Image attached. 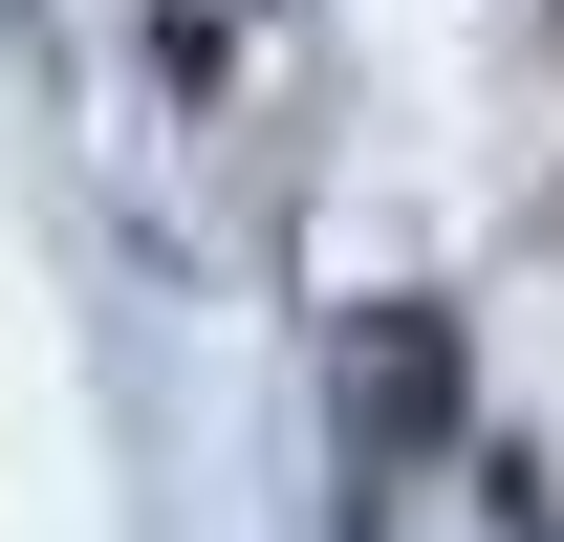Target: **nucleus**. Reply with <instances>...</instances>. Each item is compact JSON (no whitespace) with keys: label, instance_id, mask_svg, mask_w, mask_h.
I'll return each mask as SVG.
<instances>
[{"label":"nucleus","instance_id":"1","mask_svg":"<svg viewBox=\"0 0 564 542\" xmlns=\"http://www.w3.org/2000/svg\"><path fill=\"white\" fill-rule=\"evenodd\" d=\"M434 412H456V347H434V304H391V326L348 347V434H391V456H413Z\"/></svg>","mask_w":564,"mask_h":542}]
</instances>
